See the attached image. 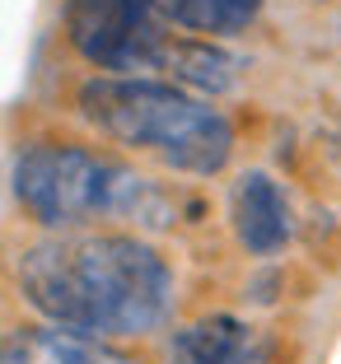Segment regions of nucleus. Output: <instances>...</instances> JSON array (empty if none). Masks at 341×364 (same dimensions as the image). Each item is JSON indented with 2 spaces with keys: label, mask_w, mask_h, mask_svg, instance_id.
Returning <instances> with one entry per match:
<instances>
[{
  "label": "nucleus",
  "mask_w": 341,
  "mask_h": 364,
  "mask_svg": "<svg viewBox=\"0 0 341 364\" xmlns=\"http://www.w3.org/2000/svg\"><path fill=\"white\" fill-rule=\"evenodd\" d=\"M19 294L56 327L89 336H136L169 318V262L131 234H61L23 247Z\"/></svg>",
  "instance_id": "1"
},
{
  "label": "nucleus",
  "mask_w": 341,
  "mask_h": 364,
  "mask_svg": "<svg viewBox=\"0 0 341 364\" xmlns=\"http://www.w3.org/2000/svg\"><path fill=\"white\" fill-rule=\"evenodd\" d=\"M80 112L98 136L159 159L164 168L211 178L229 164L234 131L220 107L182 85L145 75H103L80 89Z\"/></svg>",
  "instance_id": "2"
},
{
  "label": "nucleus",
  "mask_w": 341,
  "mask_h": 364,
  "mask_svg": "<svg viewBox=\"0 0 341 364\" xmlns=\"http://www.w3.org/2000/svg\"><path fill=\"white\" fill-rule=\"evenodd\" d=\"M14 196L47 229H80L98 220L169 225V196L145 173L85 145H28L14 159Z\"/></svg>",
  "instance_id": "3"
},
{
  "label": "nucleus",
  "mask_w": 341,
  "mask_h": 364,
  "mask_svg": "<svg viewBox=\"0 0 341 364\" xmlns=\"http://www.w3.org/2000/svg\"><path fill=\"white\" fill-rule=\"evenodd\" d=\"M65 28L75 52L112 75L164 70L173 43L154 0H65Z\"/></svg>",
  "instance_id": "4"
},
{
  "label": "nucleus",
  "mask_w": 341,
  "mask_h": 364,
  "mask_svg": "<svg viewBox=\"0 0 341 364\" xmlns=\"http://www.w3.org/2000/svg\"><path fill=\"white\" fill-rule=\"evenodd\" d=\"M169 364H271V336L243 318L215 313L173 332Z\"/></svg>",
  "instance_id": "5"
},
{
  "label": "nucleus",
  "mask_w": 341,
  "mask_h": 364,
  "mask_svg": "<svg viewBox=\"0 0 341 364\" xmlns=\"http://www.w3.org/2000/svg\"><path fill=\"white\" fill-rule=\"evenodd\" d=\"M229 215H234L238 243L257 257L280 252L290 243V229H295L290 225V201L271 173H243L234 187V201H229Z\"/></svg>",
  "instance_id": "6"
},
{
  "label": "nucleus",
  "mask_w": 341,
  "mask_h": 364,
  "mask_svg": "<svg viewBox=\"0 0 341 364\" xmlns=\"http://www.w3.org/2000/svg\"><path fill=\"white\" fill-rule=\"evenodd\" d=\"M0 364H136L107 341L70 327H19L0 341Z\"/></svg>",
  "instance_id": "7"
},
{
  "label": "nucleus",
  "mask_w": 341,
  "mask_h": 364,
  "mask_svg": "<svg viewBox=\"0 0 341 364\" xmlns=\"http://www.w3.org/2000/svg\"><path fill=\"white\" fill-rule=\"evenodd\" d=\"M164 70H169L178 85H192V89H206V94H224L238 75V61L229 52L211 43H196V38H173L169 43V56H164Z\"/></svg>",
  "instance_id": "8"
},
{
  "label": "nucleus",
  "mask_w": 341,
  "mask_h": 364,
  "mask_svg": "<svg viewBox=\"0 0 341 364\" xmlns=\"http://www.w3.org/2000/svg\"><path fill=\"white\" fill-rule=\"evenodd\" d=\"M154 5L169 23L187 33H211V38L243 33L262 10V0H154Z\"/></svg>",
  "instance_id": "9"
}]
</instances>
